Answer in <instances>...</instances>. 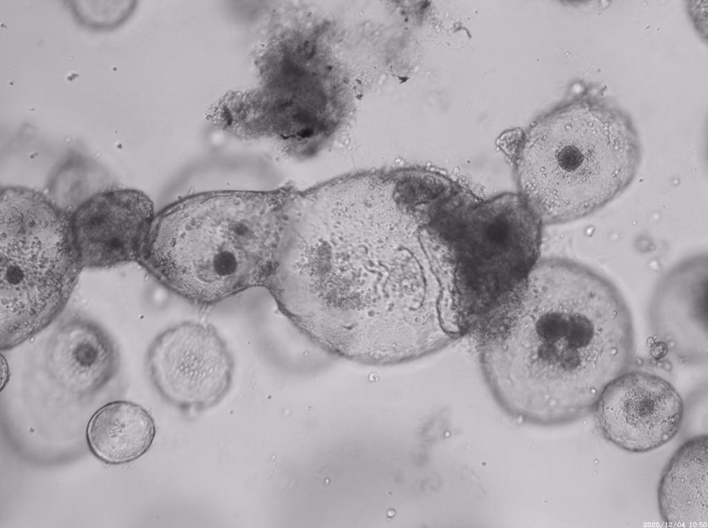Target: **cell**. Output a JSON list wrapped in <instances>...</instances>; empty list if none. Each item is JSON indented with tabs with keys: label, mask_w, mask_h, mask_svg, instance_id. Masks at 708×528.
<instances>
[{
	"label": "cell",
	"mask_w": 708,
	"mask_h": 528,
	"mask_svg": "<svg viewBox=\"0 0 708 528\" xmlns=\"http://www.w3.org/2000/svg\"><path fill=\"white\" fill-rule=\"evenodd\" d=\"M154 216L149 198L136 189H110L91 195L69 214L82 267L137 262Z\"/></svg>",
	"instance_id": "cell-7"
},
{
	"label": "cell",
	"mask_w": 708,
	"mask_h": 528,
	"mask_svg": "<svg viewBox=\"0 0 708 528\" xmlns=\"http://www.w3.org/2000/svg\"><path fill=\"white\" fill-rule=\"evenodd\" d=\"M472 333L495 401L532 425L592 413L606 386L633 364V324L620 292L563 258H539Z\"/></svg>",
	"instance_id": "cell-1"
},
{
	"label": "cell",
	"mask_w": 708,
	"mask_h": 528,
	"mask_svg": "<svg viewBox=\"0 0 708 528\" xmlns=\"http://www.w3.org/2000/svg\"><path fill=\"white\" fill-rule=\"evenodd\" d=\"M279 191L187 197L154 216L137 262L168 290L212 305L264 286L286 222Z\"/></svg>",
	"instance_id": "cell-2"
},
{
	"label": "cell",
	"mask_w": 708,
	"mask_h": 528,
	"mask_svg": "<svg viewBox=\"0 0 708 528\" xmlns=\"http://www.w3.org/2000/svg\"><path fill=\"white\" fill-rule=\"evenodd\" d=\"M120 362L118 347L98 324L72 318L53 332L45 350L51 377L67 391L93 393L115 374Z\"/></svg>",
	"instance_id": "cell-8"
},
{
	"label": "cell",
	"mask_w": 708,
	"mask_h": 528,
	"mask_svg": "<svg viewBox=\"0 0 708 528\" xmlns=\"http://www.w3.org/2000/svg\"><path fill=\"white\" fill-rule=\"evenodd\" d=\"M542 226L518 193L472 197L438 223L436 239L449 252L474 326L539 259Z\"/></svg>",
	"instance_id": "cell-4"
},
{
	"label": "cell",
	"mask_w": 708,
	"mask_h": 528,
	"mask_svg": "<svg viewBox=\"0 0 708 528\" xmlns=\"http://www.w3.org/2000/svg\"><path fill=\"white\" fill-rule=\"evenodd\" d=\"M708 437L684 442L664 468L658 489L664 522L673 527H708Z\"/></svg>",
	"instance_id": "cell-9"
},
{
	"label": "cell",
	"mask_w": 708,
	"mask_h": 528,
	"mask_svg": "<svg viewBox=\"0 0 708 528\" xmlns=\"http://www.w3.org/2000/svg\"><path fill=\"white\" fill-rule=\"evenodd\" d=\"M640 161L629 117L579 97L526 133L514 171L518 194L550 225L584 218L611 202L631 185Z\"/></svg>",
	"instance_id": "cell-3"
},
{
	"label": "cell",
	"mask_w": 708,
	"mask_h": 528,
	"mask_svg": "<svg viewBox=\"0 0 708 528\" xmlns=\"http://www.w3.org/2000/svg\"><path fill=\"white\" fill-rule=\"evenodd\" d=\"M592 413L606 440L628 452L645 453L677 434L684 407L669 382L651 373L629 370L606 386Z\"/></svg>",
	"instance_id": "cell-6"
},
{
	"label": "cell",
	"mask_w": 708,
	"mask_h": 528,
	"mask_svg": "<svg viewBox=\"0 0 708 528\" xmlns=\"http://www.w3.org/2000/svg\"><path fill=\"white\" fill-rule=\"evenodd\" d=\"M156 432L154 419L143 406L131 402L115 401L93 415L86 435L95 456L107 464H121L147 452Z\"/></svg>",
	"instance_id": "cell-10"
},
{
	"label": "cell",
	"mask_w": 708,
	"mask_h": 528,
	"mask_svg": "<svg viewBox=\"0 0 708 528\" xmlns=\"http://www.w3.org/2000/svg\"><path fill=\"white\" fill-rule=\"evenodd\" d=\"M150 379L170 404L205 410L218 404L232 385V354L216 329L187 321L161 332L147 354Z\"/></svg>",
	"instance_id": "cell-5"
}]
</instances>
